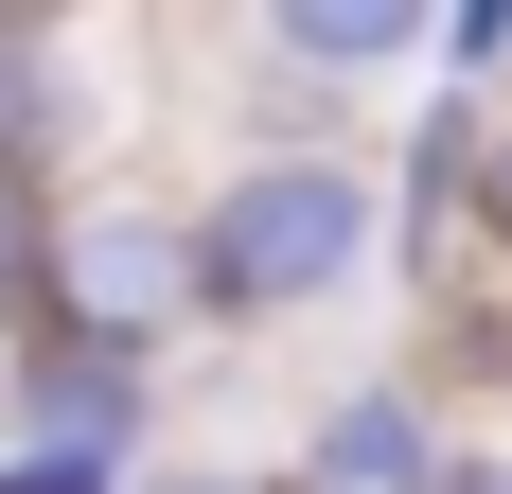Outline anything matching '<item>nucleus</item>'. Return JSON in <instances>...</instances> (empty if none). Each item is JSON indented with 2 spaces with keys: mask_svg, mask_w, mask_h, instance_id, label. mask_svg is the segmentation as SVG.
<instances>
[{
  "mask_svg": "<svg viewBox=\"0 0 512 494\" xmlns=\"http://www.w3.org/2000/svg\"><path fill=\"white\" fill-rule=\"evenodd\" d=\"M177 247H195V336H283L336 283H371V247H389L371 230V159L354 142H248L177 212Z\"/></svg>",
  "mask_w": 512,
  "mask_h": 494,
  "instance_id": "f257e3e1",
  "label": "nucleus"
},
{
  "mask_svg": "<svg viewBox=\"0 0 512 494\" xmlns=\"http://www.w3.org/2000/svg\"><path fill=\"white\" fill-rule=\"evenodd\" d=\"M53 353H106V371H159L195 336V247H177V195H71L53 212V283H36Z\"/></svg>",
  "mask_w": 512,
  "mask_h": 494,
  "instance_id": "f03ea898",
  "label": "nucleus"
},
{
  "mask_svg": "<svg viewBox=\"0 0 512 494\" xmlns=\"http://www.w3.org/2000/svg\"><path fill=\"white\" fill-rule=\"evenodd\" d=\"M18 424H0V494H142V424H159V371H106V353H53L18 336Z\"/></svg>",
  "mask_w": 512,
  "mask_h": 494,
  "instance_id": "7ed1b4c3",
  "label": "nucleus"
},
{
  "mask_svg": "<svg viewBox=\"0 0 512 494\" xmlns=\"http://www.w3.org/2000/svg\"><path fill=\"white\" fill-rule=\"evenodd\" d=\"M477 124H495V106H460V89H442V106L407 124V195L371 212V230H389L371 265H389L407 300H460V247H477Z\"/></svg>",
  "mask_w": 512,
  "mask_h": 494,
  "instance_id": "20e7f679",
  "label": "nucleus"
},
{
  "mask_svg": "<svg viewBox=\"0 0 512 494\" xmlns=\"http://www.w3.org/2000/svg\"><path fill=\"white\" fill-rule=\"evenodd\" d=\"M442 477V389L424 371H371L301 424V494H424Z\"/></svg>",
  "mask_w": 512,
  "mask_h": 494,
  "instance_id": "39448f33",
  "label": "nucleus"
},
{
  "mask_svg": "<svg viewBox=\"0 0 512 494\" xmlns=\"http://www.w3.org/2000/svg\"><path fill=\"white\" fill-rule=\"evenodd\" d=\"M248 53H265V71H301V89H371V71H407V53H424V0H265Z\"/></svg>",
  "mask_w": 512,
  "mask_h": 494,
  "instance_id": "423d86ee",
  "label": "nucleus"
},
{
  "mask_svg": "<svg viewBox=\"0 0 512 494\" xmlns=\"http://www.w3.org/2000/svg\"><path fill=\"white\" fill-rule=\"evenodd\" d=\"M53 212H71V195H53L36 159H0V353L36 336V283H53Z\"/></svg>",
  "mask_w": 512,
  "mask_h": 494,
  "instance_id": "0eeeda50",
  "label": "nucleus"
},
{
  "mask_svg": "<svg viewBox=\"0 0 512 494\" xmlns=\"http://www.w3.org/2000/svg\"><path fill=\"white\" fill-rule=\"evenodd\" d=\"M424 53H442V89H460V106H495V89H512V0H460V18H424Z\"/></svg>",
  "mask_w": 512,
  "mask_h": 494,
  "instance_id": "6e6552de",
  "label": "nucleus"
},
{
  "mask_svg": "<svg viewBox=\"0 0 512 494\" xmlns=\"http://www.w3.org/2000/svg\"><path fill=\"white\" fill-rule=\"evenodd\" d=\"M477 230H495V283H512V106H495V142H477Z\"/></svg>",
  "mask_w": 512,
  "mask_h": 494,
  "instance_id": "1a4fd4ad",
  "label": "nucleus"
},
{
  "mask_svg": "<svg viewBox=\"0 0 512 494\" xmlns=\"http://www.w3.org/2000/svg\"><path fill=\"white\" fill-rule=\"evenodd\" d=\"M424 494H512V442H460V424H442V477Z\"/></svg>",
  "mask_w": 512,
  "mask_h": 494,
  "instance_id": "9d476101",
  "label": "nucleus"
},
{
  "mask_svg": "<svg viewBox=\"0 0 512 494\" xmlns=\"http://www.w3.org/2000/svg\"><path fill=\"white\" fill-rule=\"evenodd\" d=\"M142 494H301V477H142Z\"/></svg>",
  "mask_w": 512,
  "mask_h": 494,
  "instance_id": "9b49d317",
  "label": "nucleus"
}]
</instances>
